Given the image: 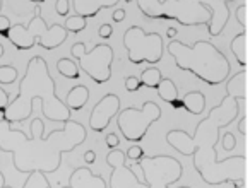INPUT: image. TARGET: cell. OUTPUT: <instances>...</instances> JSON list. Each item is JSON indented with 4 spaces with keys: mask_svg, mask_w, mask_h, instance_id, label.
<instances>
[{
    "mask_svg": "<svg viewBox=\"0 0 250 188\" xmlns=\"http://www.w3.org/2000/svg\"><path fill=\"white\" fill-rule=\"evenodd\" d=\"M247 75H249L247 69L240 70L235 75H231V79L226 82V94L235 99L247 101Z\"/></svg>",
    "mask_w": 250,
    "mask_h": 188,
    "instance_id": "16",
    "label": "cell"
},
{
    "mask_svg": "<svg viewBox=\"0 0 250 188\" xmlns=\"http://www.w3.org/2000/svg\"><path fill=\"white\" fill-rule=\"evenodd\" d=\"M141 87H143V84H141L139 77H136V75L125 77V89L129 91V93H137Z\"/></svg>",
    "mask_w": 250,
    "mask_h": 188,
    "instance_id": "28",
    "label": "cell"
},
{
    "mask_svg": "<svg viewBox=\"0 0 250 188\" xmlns=\"http://www.w3.org/2000/svg\"><path fill=\"white\" fill-rule=\"evenodd\" d=\"M125 152L120 149H111L106 156V164L111 168L110 174V188H139L143 181L137 178L132 168L125 164Z\"/></svg>",
    "mask_w": 250,
    "mask_h": 188,
    "instance_id": "11",
    "label": "cell"
},
{
    "mask_svg": "<svg viewBox=\"0 0 250 188\" xmlns=\"http://www.w3.org/2000/svg\"><path fill=\"white\" fill-rule=\"evenodd\" d=\"M168 53L175 58L178 70L190 72L208 86L223 84L231 70L225 53L206 39H199L194 45H185L178 39H171L168 43Z\"/></svg>",
    "mask_w": 250,
    "mask_h": 188,
    "instance_id": "4",
    "label": "cell"
},
{
    "mask_svg": "<svg viewBox=\"0 0 250 188\" xmlns=\"http://www.w3.org/2000/svg\"><path fill=\"white\" fill-rule=\"evenodd\" d=\"M170 105H171V108H173V110H180V108H182V99H180V98H177L175 101H171Z\"/></svg>",
    "mask_w": 250,
    "mask_h": 188,
    "instance_id": "39",
    "label": "cell"
},
{
    "mask_svg": "<svg viewBox=\"0 0 250 188\" xmlns=\"http://www.w3.org/2000/svg\"><path fill=\"white\" fill-rule=\"evenodd\" d=\"M120 112V98L117 94L108 93L94 105L93 112L89 115V129L96 133H101L108 129L113 116Z\"/></svg>",
    "mask_w": 250,
    "mask_h": 188,
    "instance_id": "12",
    "label": "cell"
},
{
    "mask_svg": "<svg viewBox=\"0 0 250 188\" xmlns=\"http://www.w3.org/2000/svg\"><path fill=\"white\" fill-rule=\"evenodd\" d=\"M63 188H106V181L100 174H94L87 166H81L72 171L69 185Z\"/></svg>",
    "mask_w": 250,
    "mask_h": 188,
    "instance_id": "14",
    "label": "cell"
},
{
    "mask_svg": "<svg viewBox=\"0 0 250 188\" xmlns=\"http://www.w3.org/2000/svg\"><path fill=\"white\" fill-rule=\"evenodd\" d=\"M247 4H242L240 7H236L235 11V16H236V21H238V24L242 26L243 29H247V26H249V21H247Z\"/></svg>",
    "mask_w": 250,
    "mask_h": 188,
    "instance_id": "29",
    "label": "cell"
},
{
    "mask_svg": "<svg viewBox=\"0 0 250 188\" xmlns=\"http://www.w3.org/2000/svg\"><path fill=\"white\" fill-rule=\"evenodd\" d=\"M120 0H72L74 12L81 18H96L103 9H111Z\"/></svg>",
    "mask_w": 250,
    "mask_h": 188,
    "instance_id": "15",
    "label": "cell"
},
{
    "mask_svg": "<svg viewBox=\"0 0 250 188\" xmlns=\"http://www.w3.org/2000/svg\"><path fill=\"white\" fill-rule=\"evenodd\" d=\"M31 137L22 130H14L12 123L0 120V150L12 154V163L19 173L40 171L52 174L62 164V156L72 152L86 140L87 132L83 123L70 118L63 129L52 130L45 135V122L42 118L31 120Z\"/></svg>",
    "mask_w": 250,
    "mask_h": 188,
    "instance_id": "2",
    "label": "cell"
},
{
    "mask_svg": "<svg viewBox=\"0 0 250 188\" xmlns=\"http://www.w3.org/2000/svg\"><path fill=\"white\" fill-rule=\"evenodd\" d=\"M57 70L65 79H79V67L72 58H60L57 62Z\"/></svg>",
    "mask_w": 250,
    "mask_h": 188,
    "instance_id": "21",
    "label": "cell"
},
{
    "mask_svg": "<svg viewBox=\"0 0 250 188\" xmlns=\"http://www.w3.org/2000/svg\"><path fill=\"white\" fill-rule=\"evenodd\" d=\"M55 12L62 18H65L70 12V0H57L55 2Z\"/></svg>",
    "mask_w": 250,
    "mask_h": 188,
    "instance_id": "30",
    "label": "cell"
},
{
    "mask_svg": "<svg viewBox=\"0 0 250 188\" xmlns=\"http://www.w3.org/2000/svg\"><path fill=\"white\" fill-rule=\"evenodd\" d=\"M42 103V113L48 122L65 123L72 112L57 96V84L50 74L48 63L42 56H33L26 72L19 80V93L2 113V120L9 123H24L33 115V103Z\"/></svg>",
    "mask_w": 250,
    "mask_h": 188,
    "instance_id": "3",
    "label": "cell"
},
{
    "mask_svg": "<svg viewBox=\"0 0 250 188\" xmlns=\"http://www.w3.org/2000/svg\"><path fill=\"white\" fill-rule=\"evenodd\" d=\"M161 79H163V75H161V70L158 67H149V69L143 70V74L139 77L141 84L146 87H151V89H156Z\"/></svg>",
    "mask_w": 250,
    "mask_h": 188,
    "instance_id": "22",
    "label": "cell"
},
{
    "mask_svg": "<svg viewBox=\"0 0 250 188\" xmlns=\"http://www.w3.org/2000/svg\"><path fill=\"white\" fill-rule=\"evenodd\" d=\"M161 118V108L154 101H146L141 108H125L118 112L117 125L125 140L141 142L147 135V130Z\"/></svg>",
    "mask_w": 250,
    "mask_h": 188,
    "instance_id": "9",
    "label": "cell"
},
{
    "mask_svg": "<svg viewBox=\"0 0 250 188\" xmlns=\"http://www.w3.org/2000/svg\"><path fill=\"white\" fill-rule=\"evenodd\" d=\"M144 156H146V154H144V149L141 146L129 147V149H127V154H125V157H127V159H130V161H134V163L141 161Z\"/></svg>",
    "mask_w": 250,
    "mask_h": 188,
    "instance_id": "26",
    "label": "cell"
},
{
    "mask_svg": "<svg viewBox=\"0 0 250 188\" xmlns=\"http://www.w3.org/2000/svg\"><path fill=\"white\" fill-rule=\"evenodd\" d=\"M177 29H175V28H168V31H167V38L168 39H173L175 38V36H177Z\"/></svg>",
    "mask_w": 250,
    "mask_h": 188,
    "instance_id": "38",
    "label": "cell"
},
{
    "mask_svg": "<svg viewBox=\"0 0 250 188\" xmlns=\"http://www.w3.org/2000/svg\"><path fill=\"white\" fill-rule=\"evenodd\" d=\"M18 80V69L12 65L0 67V84H14Z\"/></svg>",
    "mask_w": 250,
    "mask_h": 188,
    "instance_id": "25",
    "label": "cell"
},
{
    "mask_svg": "<svg viewBox=\"0 0 250 188\" xmlns=\"http://www.w3.org/2000/svg\"><path fill=\"white\" fill-rule=\"evenodd\" d=\"M11 21H9V18H5L4 14H0V36H4V38H7V33L9 29H11Z\"/></svg>",
    "mask_w": 250,
    "mask_h": 188,
    "instance_id": "31",
    "label": "cell"
},
{
    "mask_svg": "<svg viewBox=\"0 0 250 188\" xmlns=\"http://www.w3.org/2000/svg\"><path fill=\"white\" fill-rule=\"evenodd\" d=\"M125 14H127V12H125L124 9H115L113 14H111V19H113V22H122L125 19Z\"/></svg>",
    "mask_w": 250,
    "mask_h": 188,
    "instance_id": "35",
    "label": "cell"
},
{
    "mask_svg": "<svg viewBox=\"0 0 250 188\" xmlns=\"http://www.w3.org/2000/svg\"><path fill=\"white\" fill-rule=\"evenodd\" d=\"M247 122H249V120H247V113H243L242 120L238 122V130L242 135H247Z\"/></svg>",
    "mask_w": 250,
    "mask_h": 188,
    "instance_id": "37",
    "label": "cell"
},
{
    "mask_svg": "<svg viewBox=\"0 0 250 188\" xmlns=\"http://www.w3.org/2000/svg\"><path fill=\"white\" fill-rule=\"evenodd\" d=\"M118 144H120V139H118L117 133H113V132L108 133V135H106V146H108V149H117Z\"/></svg>",
    "mask_w": 250,
    "mask_h": 188,
    "instance_id": "34",
    "label": "cell"
},
{
    "mask_svg": "<svg viewBox=\"0 0 250 188\" xmlns=\"http://www.w3.org/2000/svg\"><path fill=\"white\" fill-rule=\"evenodd\" d=\"M229 48H231V53L236 58V62H238V65L245 69L249 65V58H247V29H243L242 33H238L231 39Z\"/></svg>",
    "mask_w": 250,
    "mask_h": 188,
    "instance_id": "19",
    "label": "cell"
},
{
    "mask_svg": "<svg viewBox=\"0 0 250 188\" xmlns=\"http://www.w3.org/2000/svg\"><path fill=\"white\" fill-rule=\"evenodd\" d=\"M87 26L86 19L81 18V16H72V18H67L65 24H63V28H65L67 33H72V35H77V33L84 31Z\"/></svg>",
    "mask_w": 250,
    "mask_h": 188,
    "instance_id": "24",
    "label": "cell"
},
{
    "mask_svg": "<svg viewBox=\"0 0 250 188\" xmlns=\"http://www.w3.org/2000/svg\"><path fill=\"white\" fill-rule=\"evenodd\" d=\"M0 188H12V187H9V185H5V176L2 171H0Z\"/></svg>",
    "mask_w": 250,
    "mask_h": 188,
    "instance_id": "40",
    "label": "cell"
},
{
    "mask_svg": "<svg viewBox=\"0 0 250 188\" xmlns=\"http://www.w3.org/2000/svg\"><path fill=\"white\" fill-rule=\"evenodd\" d=\"M98 35H100L101 39L111 38V35H113V26L111 24H101L100 29H98Z\"/></svg>",
    "mask_w": 250,
    "mask_h": 188,
    "instance_id": "32",
    "label": "cell"
},
{
    "mask_svg": "<svg viewBox=\"0 0 250 188\" xmlns=\"http://www.w3.org/2000/svg\"><path fill=\"white\" fill-rule=\"evenodd\" d=\"M36 14L28 24H14L7 33V39L21 52H28L35 45H40L46 52L59 48L63 45L69 33L62 24L48 26L42 16V9L36 5Z\"/></svg>",
    "mask_w": 250,
    "mask_h": 188,
    "instance_id": "5",
    "label": "cell"
},
{
    "mask_svg": "<svg viewBox=\"0 0 250 188\" xmlns=\"http://www.w3.org/2000/svg\"><path fill=\"white\" fill-rule=\"evenodd\" d=\"M238 188H247V183H245V185H240Z\"/></svg>",
    "mask_w": 250,
    "mask_h": 188,
    "instance_id": "45",
    "label": "cell"
},
{
    "mask_svg": "<svg viewBox=\"0 0 250 188\" xmlns=\"http://www.w3.org/2000/svg\"><path fill=\"white\" fill-rule=\"evenodd\" d=\"M29 2H33V4H36V5H42L45 0H29Z\"/></svg>",
    "mask_w": 250,
    "mask_h": 188,
    "instance_id": "41",
    "label": "cell"
},
{
    "mask_svg": "<svg viewBox=\"0 0 250 188\" xmlns=\"http://www.w3.org/2000/svg\"><path fill=\"white\" fill-rule=\"evenodd\" d=\"M242 113L238 99L226 94L221 103L209 110V115L202 118L195 127L194 135H188L185 130H170L167 133V142L182 156H192L194 169L201 180L211 187L231 183L235 188L247 183V157L231 156L226 159L218 157L221 129L231 125Z\"/></svg>",
    "mask_w": 250,
    "mask_h": 188,
    "instance_id": "1",
    "label": "cell"
},
{
    "mask_svg": "<svg viewBox=\"0 0 250 188\" xmlns=\"http://www.w3.org/2000/svg\"><path fill=\"white\" fill-rule=\"evenodd\" d=\"M4 53H5V50H4V46L0 45V58H2V56H4Z\"/></svg>",
    "mask_w": 250,
    "mask_h": 188,
    "instance_id": "42",
    "label": "cell"
},
{
    "mask_svg": "<svg viewBox=\"0 0 250 188\" xmlns=\"http://www.w3.org/2000/svg\"><path fill=\"white\" fill-rule=\"evenodd\" d=\"M72 58L79 62V69L89 77L93 82L104 84L111 77V63L115 58V52L110 45L101 43L96 45L91 52H86V45L83 41H77L70 46Z\"/></svg>",
    "mask_w": 250,
    "mask_h": 188,
    "instance_id": "8",
    "label": "cell"
},
{
    "mask_svg": "<svg viewBox=\"0 0 250 188\" xmlns=\"http://www.w3.org/2000/svg\"><path fill=\"white\" fill-rule=\"evenodd\" d=\"M11 103V98H9V93L0 87V113H4V110L7 108V105Z\"/></svg>",
    "mask_w": 250,
    "mask_h": 188,
    "instance_id": "33",
    "label": "cell"
},
{
    "mask_svg": "<svg viewBox=\"0 0 250 188\" xmlns=\"http://www.w3.org/2000/svg\"><path fill=\"white\" fill-rule=\"evenodd\" d=\"M219 142L223 144V150H226V152H229V150H233V149H235V147H236L235 133L226 132L225 135H223V139H219Z\"/></svg>",
    "mask_w": 250,
    "mask_h": 188,
    "instance_id": "27",
    "label": "cell"
},
{
    "mask_svg": "<svg viewBox=\"0 0 250 188\" xmlns=\"http://www.w3.org/2000/svg\"><path fill=\"white\" fill-rule=\"evenodd\" d=\"M156 93L165 103H168V105L178 98V89H177V86H175V82L171 79H165V77L160 80V84H158Z\"/></svg>",
    "mask_w": 250,
    "mask_h": 188,
    "instance_id": "20",
    "label": "cell"
},
{
    "mask_svg": "<svg viewBox=\"0 0 250 188\" xmlns=\"http://www.w3.org/2000/svg\"><path fill=\"white\" fill-rule=\"evenodd\" d=\"M195 2H199L202 7L208 9L209 14H211L209 22L206 24L209 36H212V38L219 36L225 31L226 24L229 21V14H231L229 4H231L233 0H195Z\"/></svg>",
    "mask_w": 250,
    "mask_h": 188,
    "instance_id": "13",
    "label": "cell"
},
{
    "mask_svg": "<svg viewBox=\"0 0 250 188\" xmlns=\"http://www.w3.org/2000/svg\"><path fill=\"white\" fill-rule=\"evenodd\" d=\"M144 176V185L139 188H170V185L180 181L184 176V166L173 156H144L137 161Z\"/></svg>",
    "mask_w": 250,
    "mask_h": 188,
    "instance_id": "10",
    "label": "cell"
},
{
    "mask_svg": "<svg viewBox=\"0 0 250 188\" xmlns=\"http://www.w3.org/2000/svg\"><path fill=\"white\" fill-rule=\"evenodd\" d=\"M137 9L147 19L177 21L182 26H206L209 11L195 0H136Z\"/></svg>",
    "mask_w": 250,
    "mask_h": 188,
    "instance_id": "6",
    "label": "cell"
},
{
    "mask_svg": "<svg viewBox=\"0 0 250 188\" xmlns=\"http://www.w3.org/2000/svg\"><path fill=\"white\" fill-rule=\"evenodd\" d=\"M124 46L127 50L129 62L134 65H141V63L154 65L163 58V36L160 33H144L141 26H130L125 31Z\"/></svg>",
    "mask_w": 250,
    "mask_h": 188,
    "instance_id": "7",
    "label": "cell"
},
{
    "mask_svg": "<svg viewBox=\"0 0 250 188\" xmlns=\"http://www.w3.org/2000/svg\"><path fill=\"white\" fill-rule=\"evenodd\" d=\"M124 2H125V4H130V2H132V0H124Z\"/></svg>",
    "mask_w": 250,
    "mask_h": 188,
    "instance_id": "44",
    "label": "cell"
},
{
    "mask_svg": "<svg viewBox=\"0 0 250 188\" xmlns=\"http://www.w3.org/2000/svg\"><path fill=\"white\" fill-rule=\"evenodd\" d=\"M182 108L187 110L190 115H201L206 110V96L201 91H190L182 98Z\"/></svg>",
    "mask_w": 250,
    "mask_h": 188,
    "instance_id": "18",
    "label": "cell"
},
{
    "mask_svg": "<svg viewBox=\"0 0 250 188\" xmlns=\"http://www.w3.org/2000/svg\"><path fill=\"white\" fill-rule=\"evenodd\" d=\"M178 188H190V187H178Z\"/></svg>",
    "mask_w": 250,
    "mask_h": 188,
    "instance_id": "46",
    "label": "cell"
},
{
    "mask_svg": "<svg viewBox=\"0 0 250 188\" xmlns=\"http://www.w3.org/2000/svg\"><path fill=\"white\" fill-rule=\"evenodd\" d=\"M83 159H84V163H86V164L96 163V152H94V150H86V152H84V156H83Z\"/></svg>",
    "mask_w": 250,
    "mask_h": 188,
    "instance_id": "36",
    "label": "cell"
},
{
    "mask_svg": "<svg viewBox=\"0 0 250 188\" xmlns=\"http://www.w3.org/2000/svg\"><path fill=\"white\" fill-rule=\"evenodd\" d=\"M87 99H89V89L86 86H83V84H79V86L72 87L67 93V98L63 103H65V106L70 112H79V110L84 108Z\"/></svg>",
    "mask_w": 250,
    "mask_h": 188,
    "instance_id": "17",
    "label": "cell"
},
{
    "mask_svg": "<svg viewBox=\"0 0 250 188\" xmlns=\"http://www.w3.org/2000/svg\"><path fill=\"white\" fill-rule=\"evenodd\" d=\"M22 188H52V185H50L48 178L43 173L31 171V173H28V180L24 181Z\"/></svg>",
    "mask_w": 250,
    "mask_h": 188,
    "instance_id": "23",
    "label": "cell"
},
{
    "mask_svg": "<svg viewBox=\"0 0 250 188\" xmlns=\"http://www.w3.org/2000/svg\"><path fill=\"white\" fill-rule=\"evenodd\" d=\"M2 7H4V0H0V12H2Z\"/></svg>",
    "mask_w": 250,
    "mask_h": 188,
    "instance_id": "43",
    "label": "cell"
}]
</instances>
